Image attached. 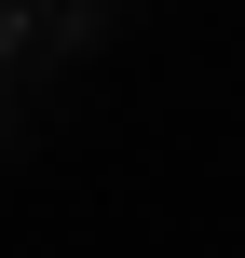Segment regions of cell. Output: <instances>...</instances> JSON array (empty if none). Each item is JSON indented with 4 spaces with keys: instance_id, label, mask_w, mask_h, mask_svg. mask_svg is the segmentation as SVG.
Returning a JSON list of instances; mask_svg holds the SVG:
<instances>
[{
    "instance_id": "obj_1",
    "label": "cell",
    "mask_w": 245,
    "mask_h": 258,
    "mask_svg": "<svg viewBox=\"0 0 245 258\" xmlns=\"http://www.w3.org/2000/svg\"><path fill=\"white\" fill-rule=\"evenodd\" d=\"M41 14H55V0H0V54H14V41H27Z\"/></svg>"
}]
</instances>
